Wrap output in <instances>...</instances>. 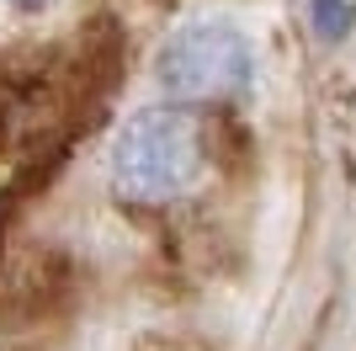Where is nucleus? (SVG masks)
Instances as JSON below:
<instances>
[{
  "label": "nucleus",
  "mask_w": 356,
  "mask_h": 351,
  "mask_svg": "<svg viewBox=\"0 0 356 351\" xmlns=\"http://www.w3.org/2000/svg\"><path fill=\"white\" fill-rule=\"evenodd\" d=\"M154 75L176 102H223L250 80V43L223 22H192L160 48Z\"/></svg>",
  "instance_id": "2"
},
{
  "label": "nucleus",
  "mask_w": 356,
  "mask_h": 351,
  "mask_svg": "<svg viewBox=\"0 0 356 351\" xmlns=\"http://www.w3.org/2000/svg\"><path fill=\"white\" fill-rule=\"evenodd\" d=\"M314 27L325 32V38H341L351 27V6L346 0H314Z\"/></svg>",
  "instance_id": "3"
},
{
  "label": "nucleus",
  "mask_w": 356,
  "mask_h": 351,
  "mask_svg": "<svg viewBox=\"0 0 356 351\" xmlns=\"http://www.w3.org/2000/svg\"><path fill=\"white\" fill-rule=\"evenodd\" d=\"M202 165V128L192 112L154 107L138 112L112 144V181L134 203H160L176 197Z\"/></svg>",
  "instance_id": "1"
},
{
  "label": "nucleus",
  "mask_w": 356,
  "mask_h": 351,
  "mask_svg": "<svg viewBox=\"0 0 356 351\" xmlns=\"http://www.w3.org/2000/svg\"><path fill=\"white\" fill-rule=\"evenodd\" d=\"M16 6H38V0H16Z\"/></svg>",
  "instance_id": "4"
}]
</instances>
